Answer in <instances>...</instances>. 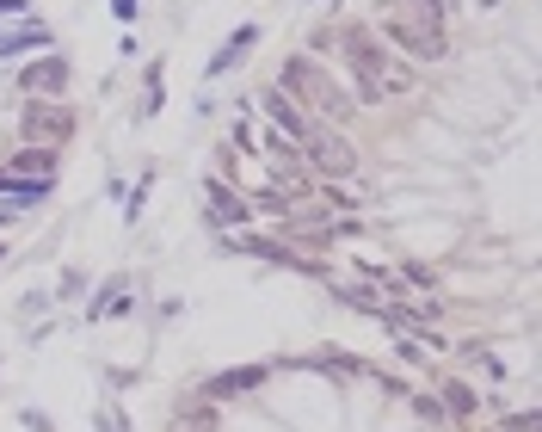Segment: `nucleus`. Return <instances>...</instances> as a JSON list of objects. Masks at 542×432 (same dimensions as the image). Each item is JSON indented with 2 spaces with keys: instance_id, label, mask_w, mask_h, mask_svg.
<instances>
[{
  "instance_id": "obj_1",
  "label": "nucleus",
  "mask_w": 542,
  "mask_h": 432,
  "mask_svg": "<svg viewBox=\"0 0 542 432\" xmlns=\"http://www.w3.org/2000/svg\"><path fill=\"white\" fill-rule=\"evenodd\" d=\"M339 43H345V56H352V68H358V81H364L370 99H376V93H406V87H413L406 68H395V62L383 56L376 37H364V31H339Z\"/></svg>"
},
{
  "instance_id": "obj_2",
  "label": "nucleus",
  "mask_w": 542,
  "mask_h": 432,
  "mask_svg": "<svg viewBox=\"0 0 542 432\" xmlns=\"http://www.w3.org/2000/svg\"><path fill=\"white\" fill-rule=\"evenodd\" d=\"M395 43H406L413 56H444V6L437 0H413L395 19Z\"/></svg>"
},
{
  "instance_id": "obj_3",
  "label": "nucleus",
  "mask_w": 542,
  "mask_h": 432,
  "mask_svg": "<svg viewBox=\"0 0 542 432\" xmlns=\"http://www.w3.org/2000/svg\"><path fill=\"white\" fill-rule=\"evenodd\" d=\"M283 87H290V93H302L308 106H321L327 118H345V112H352V99H345V93H333V81H327L314 62H302V56L283 68Z\"/></svg>"
},
{
  "instance_id": "obj_4",
  "label": "nucleus",
  "mask_w": 542,
  "mask_h": 432,
  "mask_svg": "<svg viewBox=\"0 0 542 432\" xmlns=\"http://www.w3.org/2000/svg\"><path fill=\"white\" fill-rule=\"evenodd\" d=\"M296 148H302V154H308V161H314L321 173H352V167H358L352 143H339L333 130H314V124H308V137H302Z\"/></svg>"
},
{
  "instance_id": "obj_5",
  "label": "nucleus",
  "mask_w": 542,
  "mask_h": 432,
  "mask_svg": "<svg viewBox=\"0 0 542 432\" xmlns=\"http://www.w3.org/2000/svg\"><path fill=\"white\" fill-rule=\"evenodd\" d=\"M62 81H68V68H62V62H37V68H25V75H19V87H25L31 99H50V93H62Z\"/></svg>"
},
{
  "instance_id": "obj_6",
  "label": "nucleus",
  "mask_w": 542,
  "mask_h": 432,
  "mask_svg": "<svg viewBox=\"0 0 542 432\" xmlns=\"http://www.w3.org/2000/svg\"><path fill=\"white\" fill-rule=\"evenodd\" d=\"M266 112L283 124V137H290V143H302V137H308V118H296V106H290L283 93H266Z\"/></svg>"
},
{
  "instance_id": "obj_7",
  "label": "nucleus",
  "mask_w": 542,
  "mask_h": 432,
  "mask_svg": "<svg viewBox=\"0 0 542 432\" xmlns=\"http://www.w3.org/2000/svg\"><path fill=\"white\" fill-rule=\"evenodd\" d=\"M25 130L43 137V143H62L68 137V112H25Z\"/></svg>"
},
{
  "instance_id": "obj_8",
  "label": "nucleus",
  "mask_w": 542,
  "mask_h": 432,
  "mask_svg": "<svg viewBox=\"0 0 542 432\" xmlns=\"http://www.w3.org/2000/svg\"><path fill=\"white\" fill-rule=\"evenodd\" d=\"M0 192H6V198H19V204H37V198L50 192V179H19V173H6V167H0Z\"/></svg>"
},
{
  "instance_id": "obj_9",
  "label": "nucleus",
  "mask_w": 542,
  "mask_h": 432,
  "mask_svg": "<svg viewBox=\"0 0 542 432\" xmlns=\"http://www.w3.org/2000/svg\"><path fill=\"white\" fill-rule=\"evenodd\" d=\"M43 43H50V31H43V25H25V31L0 37V56H19V50H43Z\"/></svg>"
},
{
  "instance_id": "obj_10",
  "label": "nucleus",
  "mask_w": 542,
  "mask_h": 432,
  "mask_svg": "<svg viewBox=\"0 0 542 432\" xmlns=\"http://www.w3.org/2000/svg\"><path fill=\"white\" fill-rule=\"evenodd\" d=\"M210 198H216V210H222V216H241V204H235V198H228L222 185H210Z\"/></svg>"
},
{
  "instance_id": "obj_11",
  "label": "nucleus",
  "mask_w": 542,
  "mask_h": 432,
  "mask_svg": "<svg viewBox=\"0 0 542 432\" xmlns=\"http://www.w3.org/2000/svg\"><path fill=\"white\" fill-rule=\"evenodd\" d=\"M0 223H6V210H0Z\"/></svg>"
}]
</instances>
